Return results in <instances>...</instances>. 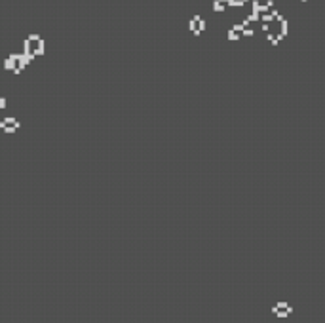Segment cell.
Returning a JSON list of instances; mask_svg holds the SVG:
<instances>
[{"instance_id": "1", "label": "cell", "mask_w": 325, "mask_h": 323, "mask_svg": "<svg viewBox=\"0 0 325 323\" xmlns=\"http://www.w3.org/2000/svg\"><path fill=\"white\" fill-rule=\"evenodd\" d=\"M279 310H289V312H293V306H289L285 300H279L278 304H274V306H272V314H278Z\"/></svg>"}]
</instances>
